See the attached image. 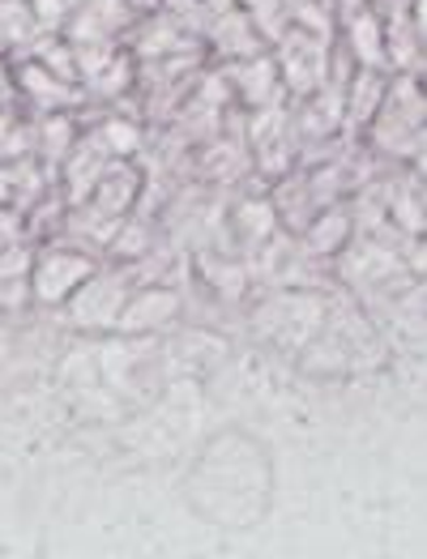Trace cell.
<instances>
[{
  "label": "cell",
  "mask_w": 427,
  "mask_h": 559,
  "mask_svg": "<svg viewBox=\"0 0 427 559\" xmlns=\"http://www.w3.org/2000/svg\"><path fill=\"white\" fill-rule=\"evenodd\" d=\"M346 243V218H325L321 227H317V239H312V248H342Z\"/></svg>",
  "instance_id": "cell-2"
},
{
  "label": "cell",
  "mask_w": 427,
  "mask_h": 559,
  "mask_svg": "<svg viewBox=\"0 0 427 559\" xmlns=\"http://www.w3.org/2000/svg\"><path fill=\"white\" fill-rule=\"evenodd\" d=\"M86 282H91V261L86 257H78V252H48L39 261V270H35V295L56 304V299L73 295Z\"/></svg>",
  "instance_id": "cell-1"
}]
</instances>
